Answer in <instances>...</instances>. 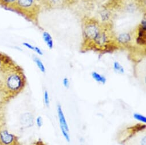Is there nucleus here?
<instances>
[{
	"label": "nucleus",
	"mask_w": 146,
	"mask_h": 145,
	"mask_svg": "<svg viewBox=\"0 0 146 145\" xmlns=\"http://www.w3.org/2000/svg\"><path fill=\"white\" fill-rule=\"evenodd\" d=\"M62 84H63V86H64L65 88H66V89L69 88V85H70V83H69V79H68V78H66V77L64 78L63 79V80H62Z\"/></svg>",
	"instance_id": "obj_18"
},
{
	"label": "nucleus",
	"mask_w": 146,
	"mask_h": 145,
	"mask_svg": "<svg viewBox=\"0 0 146 145\" xmlns=\"http://www.w3.org/2000/svg\"><path fill=\"white\" fill-rule=\"evenodd\" d=\"M133 117L135 118V119L137 120V121H139L141 123L145 124L146 117L145 116H144L140 114H139V113H134L133 115Z\"/></svg>",
	"instance_id": "obj_15"
},
{
	"label": "nucleus",
	"mask_w": 146,
	"mask_h": 145,
	"mask_svg": "<svg viewBox=\"0 0 146 145\" xmlns=\"http://www.w3.org/2000/svg\"><path fill=\"white\" fill-rule=\"evenodd\" d=\"M17 0H0V6L4 8L11 10Z\"/></svg>",
	"instance_id": "obj_11"
},
{
	"label": "nucleus",
	"mask_w": 146,
	"mask_h": 145,
	"mask_svg": "<svg viewBox=\"0 0 146 145\" xmlns=\"http://www.w3.org/2000/svg\"><path fill=\"white\" fill-rule=\"evenodd\" d=\"M42 1L47 7L52 9L61 8L65 3V0H42Z\"/></svg>",
	"instance_id": "obj_7"
},
{
	"label": "nucleus",
	"mask_w": 146,
	"mask_h": 145,
	"mask_svg": "<svg viewBox=\"0 0 146 145\" xmlns=\"http://www.w3.org/2000/svg\"><path fill=\"white\" fill-rule=\"evenodd\" d=\"M23 45H24L25 47H27V48H28V49H31V50H34V49H35V46H33V45H31L30 44H29V43H28V42H24V43H23Z\"/></svg>",
	"instance_id": "obj_19"
},
{
	"label": "nucleus",
	"mask_w": 146,
	"mask_h": 145,
	"mask_svg": "<svg viewBox=\"0 0 146 145\" xmlns=\"http://www.w3.org/2000/svg\"><path fill=\"white\" fill-rule=\"evenodd\" d=\"M111 34L108 33V30L106 29H103L99 33L98 36L95 38L93 43L98 47L102 48L107 45L108 43L110 41Z\"/></svg>",
	"instance_id": "obj_6"
},
{
	"label": "nucleus",
	"mask_w": 146,
	"mask_h": 145,
	"mask_svg": "<svg viewBox=\"0 0 146 145\" xmlns=\"http://www.w3.org/2000/svg\"><path fill=\"white\" fill-rule=\"evenodd\" d=\"M26 82L24 71L17 65L4 72L2 76L1 85L10 96H16L23 90Z\"/></svg>",
	"instance_id": "obj_1"
},
{
	"label": "nucleus",
	"mask_w": 146,
	"mask_h": 145,
	"mask_svg": "<svg viewBox=\"0 0 146 145\" xmlns=\"http://www.w3.org/2000/svg\"><path fill=\"white\" fill-rule=\"evenodd\" d=\"M42 37L48 47L52 49L53 47V41L50 34L47 32H44L42 34Z\"/></svg>",
	"instance_id": "obj_10"
},
{
	"label": "nucleus",
	"mask_w": 146,
	"mask_h": 145,
	"mask_svg": "<svg viewBox=\"0 0 146 145\" xmlns=\"http://www.w3.org/2000/svg\"><path fill=\"white\" fill-rule=\"evenodd\" d=\"M44 102L46 107H49L50 105V98L49 93L47 90H45L44 93Z\"/></svg>",
	"instance_id": "obj_16"
},
{
	"label": "nucleus",
	"mask_w": 146,
	"mask_h": 145,
	"mask_svg": "<svg viewBox=\"0 0 146 145\" xmlns=\"http://www.w3.org/2000/svg\"><path fill=\"white\" fill-rule=\"evenodd\" d=\"M0 145H20L18 137L7 129L0 130Z\"/></svg>",
	"instance_id": "obj_5"
},
{
	"label": "nucleus",
	"mask_w": 146,
	"mask_h": 145,
	"mask_svg": "<svg viewBox=\"0 0 146 145\" xmlns=\"http://www.w3.org/2000/svg\"><path fill=\"white\" fill-rule=\"evenodd\" d=\"M21 123L25 126L31 127L33 125V117L30 113H25L21 117Z\"/></svg>",
	"instance_id": "obj_9"
},
{
	"label": "nucleus",
	"mask_w": 146,
	"mask_h": 145,
	"mask_svg": "<svg viewBox=\"0 0 146 145\" xmlns=\"http://www.w3.org/2000/svg\"><path fill=\"white\" fill-rule=\"evenodd\" d=\"M83 36L86 41L93 42L103 28L98 21L88 19L83 23Z\"/></svg>",
	"instance_id": "obj_3"
},
{
	"label": "nucleus",
	"mask_w": 146,
	"mask_h": 145,
	"mask_svg": "<svg viewBox=\"0 0 146 145\" xmlns=\"http://www.w3.org/2000/svg\"><path fill=\"white\" fill-rule=\"evenodd\" d=\"M131 36L129 33H122L117 36L116 41L121 45H126L131 41Z\"/></svg>",
	"instance_id": "obj_8"
},
{
	"label": "nucleus",
	"mask_w": 146,
	"mask_h": 145,
	"mask_svg": "<svg viewBox=\"0 0 146 145\" xmlns=\"http://www.w3.org/2000/svg\"><path fill=\"white\" fill-rule=\"evenodd\" d=\"M57 116L60 125V128L62 133V136L66 140L67 142H69L70 141V137L69 135V129L65 117L64 115L63 110L62 109L61 106L60 105H58L57 106Z\"/></svg>",
	"instance_id": "obj_4"
},
{
	"label": "nucleus",
	"mask_w": 146,
	"mask_h": 145,
	"mask_svg": "<svg viewBox=\"0 0 146 145\" xmlns=\"http://www.w3.org/2000/svg\"><path fill=\"white\" fill-rule=\"evenodd\" d=\"M36 125H37V127L38 128H41L43 125V119H42V117H41V116L37 117L36 119Z\"/></svg>",
	"instance_id": "obj_17"
},
{
	"label": "nucleus",
	"mask_w": 146,
	"mask_h": 145,
	"mask_svg": "<svg viewBox=\"0 0 146 145\" xmlns=\"http://www.w3.org/2000/svg\"><path fill=\"white\" fill-rule=\"evenodd\" d=\"M11 11L16 12L29 21L36 23L40 8L36 0H17Z\"/></svg>",
	"instance_id": "obj_2"
},
{
	"label": "nucleus",
	"mask_w": 146,
	"mask_h": 145,
	"mask_svg": "<svg viewBox=\"0 0 146 145\" xmlns=\"http://www.w3.org/2000/svg\"><path fill=\"white\" fill-rule=\"evenodd\" d=\"M33 60L35 61V62L36 63V65L37 66V67H38V69H40V70L43 72V73H45L46 69H45V67L44 66V65L43 64L42 62L37 57H35L33 58Z\"/></svg>",
	"instance_id": "obj_13"
},
{
	"label": "nucleus",
	"mask_w": 146,
	"mask_h": 145,
	"mask_svg": "<svg viewBox=\"0 0 146 145\" xmlns=\"http://www.w3.org/2000/svg\"><path fill=\"white\" fill-rule=\"evenodd\" d=\"M92 77L93 79L96 82H97L98 83L104 85L107 82V78L104 76L100 74L97 72H95V71L92 72Z\"/></svg>",
	"instance_id": "obj_12"
},
{
	"label": "nucleus",
	"mask_w": 146,
	"mask_h": 145,
	"mask_svg": "<svg viewBox=\"0 0 146 145\" xmlns=\"http://www.w3.org/2000/svg\"><path fill=\"white\" fill-rule=\"evenodd\" d=\"M113 69H114L115 71L116 72H118V73H120V74L124 73V67L117 61L114 62V63H113Z\"/></svg>",
	"instance_id": "obj_14"
},
{
	"label": "nucleus",
	"mask_w": 146,
	"mask_h": 145,
	"mask_svg": "<svg viewBox=\"0 0 146 145\" xmlns=\"http://www.w3.org/2000/svg\"><path fill=\"white\" fill-rule=\"evenodd\" d=\"M34 51H35L38 54H39V55H42L43 54V53H42V51H41V50L39 47H38L35 46Z\"/></svg>",
	"instance_id": "obj_20"
}]
</instances>
